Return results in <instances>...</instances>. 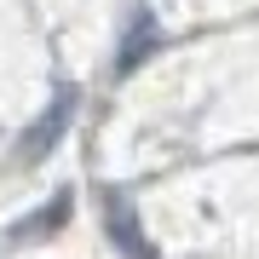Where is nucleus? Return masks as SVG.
<instances>
[{
    "mask_svg": "<svg viewBox=\"0 0 259 259\" xmlns=\"http://www.w3.org/2000/svg\"><path fill=\"white\" fill-rule=\"evenodd\" d=\"M69 115H75V93L64 87V93L52 98V110L40 115V121H35L29 133H23V156H29V161H35V156H47V144H58V133L69 127Z\"/></svg>",
    "mask_w": 259,
    "mask_h": 259,
    "instance_id": "nucleus-1",
    "label": "nucleus"
},
{
    "mask_svg": "<svg viewBox=\"0 0 259 259\" xmlns=\"http://www.w3.org/2000/svg\"><path fill=\"white\" fill-rule=\"evenodd\" d=\"M110 219H115V236H121V248H127V259H144V242H139V231H133V219H127V207H115Z\"/></svg>",
    "mask_w": 259,
    "mask_h": 259,
    "instance_id": "nucleus-2",
    "label": "nucleus"
},
{
    "mask_svg": "<svg viewBox=\"0 0 259 259\" xmlns=\"http://www.w3.org/2000/svg\"><path fill=\"white\" fill-rule=\"evenodd\" d=\"M64 213H69V202H52V207H40L35 219H23V225H18V236H29V231H52V225H64Z\"/></svg>",
    "mask_w": 259,
    "mask_h": 259,
    "instance_id": "nucleus-3",
    "label": "nucleus"
}]
</instances>
